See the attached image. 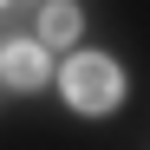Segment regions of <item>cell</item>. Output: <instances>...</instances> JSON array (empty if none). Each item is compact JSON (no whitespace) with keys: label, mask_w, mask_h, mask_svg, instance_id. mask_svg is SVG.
<instances>
[{"label":"cell","mask_w":150,"mask_h":150,"mask_svg":"<svg viewBox=\"0 0 150 150\" xmlns=\"http://www.w3.org/2000/svg\"><path fill=\"white\" fill-rule=\"evenodd\" d=\"M0 7H7V0H0Z\"/></svg>","instance_id":"obj_4"},{"label":"cell","mask_w":150,"mask_h":150,"mask_svg":"<svg viewBox=\"0 0 150 150\" xmlns=\"http://www.w3.org/2000/svg\"><path fill=\"white\" fill-rule=\"evenodd\" d=\"M117 98H124V72H117L105 52H79V59L65 65V105H72V111L105 117Z\"/></svg>","instance_id":"obj_1"},{"label":"cell","mask_w":150,"mask_h":150,"mask_svg":"<svg viewBox=\"0 0 150 150\" xmlns=\"http://www.w3.org/2000/svg\"><path fill=\"white\" fill-rule=\"evenodd\" d=\"M46 72H52L46 46H33V39H13V46H0V79H7V85L33 91V85H46Z\"/></svg>","instance_id":"obj_2"},{"label":"cell","mask_w":150,"mask_h":150,"mask_svg":"<svg viewBox=\"0 0 150 150\" xmlns=\"http://www.w3.org/2000/svg\"><path fill=\"white\" fill-rule=\"evenodd\" d=\"M79 33V7H65V0H39V39L46 46H65Z\"/></svg>","instance_id":"obj_3"}]
</instances>
